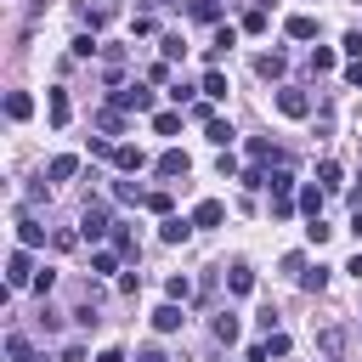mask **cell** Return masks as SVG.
Masks as SVG:
<instances>
[{
	"label": "cell",
	"mask_w": 362,
	"mask_h": 362,
	"mask_svg": "<svg viewBox=\"0 0 362 362\" xmlns=\"http://www.w3.org/2000/svg\"><path fill=\"white\" fill-rule=\"evenodd\" d=\"M79 238H113V215H107V204H85V215H79Z\"/></svg>",
	"instance_id": "cell-1"
},
{
	"label": "cell",
	"mask_w": 362,
	"mask_h": 362,
	"mask_svg": "<svg viewBox=\"0 0 362 362\" xmlns=\"http://www.w3.org/2000/svg\"><path fill=\"white\" fill-rule=\"evenodd\" d=\"M107 107H119V113H147V107H153V90H147V85H124V90L107 96Z\"/></svg>",
	"instance_id": "cell-2"
},
{
	"label": "cell",
	"mask_w": 362,
	"mask_h": 362,
	"mask_svg": "<svg viewBox=\"0 0 362 362\" xmlns=\"http://www.w3.org/2000/svg\"><path fill=\"white\" fill-rule=\"evenodd\" d=\"M34 260H28V249H11V260H6V283L11 288H34Z\"/></svg>",
	"instance_id": "cell-3"
},
{
	"label": "cell",
	"mask_w": 362,
	"mask_h": 362,
	"mask_svg": "<svg viewBox=\"0 0 362 362\" xmlns=\"http://www.w3.org/2000/svg\"><path fill=\"white\" fill-rule=\"evenodd\" d=\"M153 170H158L164 181H187V175H192V158H187L181 147H170V153H158V164H153Z\"/></svg>",
	"instance_id": "cell-4"
},
{
	"label": "cell",
	"mask_w": 362,
	"mask_h": 362,
	"mask_svg": "<svg viewBox=\"0 0 362 362\" xmlns=\"http://www.w3.org/2000/svg\"><path fill=\"white\" fill-rule=\"evenodd\" d=\"M277 107H283L288 119H305V113H311V96L294 90V85H283V90H277Z\"/></svg>",
	"instance_id": "cell-5"
},
{
	"label": "cell",
	"mask_w": 362,
	"mask_h": 362,
	"mask_svg": "<svg viewBox=\"0 0 362 362\" xmlns=\"http://www.w3.org/2000/svg\"><path fill=\"white\" fill-rule=\"evenodd\" d=\"M45 119H51L57 130L74 119V102H68V90H45Z\"/></svg>",
	"instance_id": "cell-6"
},
{
	"label": "cell",
	"mask_w": 362,
	"mask_h": 362,
	"mask_svg": "<svg viewBox=\"0 0 362 362\" xmlns=\"http://www.w3.org/2000/svg\"><path fill=\"white\" fill-rule=\"evenodd\" d=\"M255 74H260V79H283V74H288V57H283V51H260V57H255Z\"/></svg>",
	"instance_id": "cell-7"
},
{
	"label": "cell",
	"mask_w": 362,
	"mask_h": 362,
	"mask_svg": "<svg viewBox=\"0 0 362 362\" xmlns=\"http://www.w3.org/2000/svg\"><path fill=\"white\" fill-rule=\"evenodd\" d=\"M113 164H119V170H124V175H136V170H141V164H147V153H141V147H136V141H119V147H113Z\"/></svg>",
	"instance_id": "cell-8"
},
{
	"label": "cell",
	"mask_w": 362,
	"mask_h": 362,
	"mask_svg": "<svg viewBox=\"0 0 362 362\" xmlns=\"http://www.w3.org/2000/svg\"><path fill=\"white\" fill-rule=\"evenodd\" d=\"M45 243V226L34 215H17V249H40Z\"/></svg>",
	"instance_id": "cell-9"
},
{
	"label": "cell",
	"mask_w": 362,
	"mask_h": 362,
	"mask_svg": "<svg viewBox=\"0 0 362 362\" xmlns=\"http://www.w3.org/2000/svg\"><path fill=\"white\" fill-rule=\"evenodd\" d=\"M221 221H226V204H221V198H204V204L192 209V226H221Z\"/></svg>",
	"instance_id": "cell-10"
},
{
	"label": "cell",
	"mask_w": 362,
	"mask_h": 362,
	"mask_svg": "<svg viewBox=\"0 0 362 362\" xmlns=\"http://www.w3.org/2000/svg\"><path fill=\"white\" fill-rule=\"evenodd\" d=\"M181 322H187V317H181V305H175V300H164V305L153 311V328H158V334H175Z\"/></svg>",
	"instance_id": "cell-11"
},
{
	"label": "cell",
	"mask_w": 362,
	"mask_h": 362,
	"mask_svg": "<svg viewBox=\"0 0 362 362\" xmlns=\"http://www.w3.org/2000/svg\"><path fill=\"white\" fill-rule=\"evenodd\" d=\"M113 17H119V6H113V0H96V6H85V23H90V34H96V28H107Z\"/></svg>",
	"instance_id": "cell-12"
},
{
	"label": "cell",
	"mask_w": 362,
	"mask_h": 362,
	"mask_svg": "<svg viewBox=\"0 0 362 362\" xmlns=\"http://www.w3.org/2000/svg\"><path fill=\"white\" fill-rule=\"evenodd\" d=\"M317 187H322V192H339V187H345V170H339L334 158H322V164H317Z\"/></svg>",
	"instance_id": "cell-13"
},
{
	"label": "cell",
	"mask_w": 362,
	"mask_h": 362,
	"mask_svg": "<svg viewBox=\"0 0 362 362\" xmlns=\"http://www.w3.org/2000/svg\"><path fill=\"white\" fill-rule=\"evenodd\" d=\"M283 28H288V40H317V28H322V23H317V17H305V11H300V17H288V23H283Z\"/></svg>",
	"instance_id": "cell-14"
},
{
	"label": "cell",
	"mask_w": 362,
	"mask_h": 362,
	"mask_svg": "<svg viewBox=\"0 0 362 362\" xmlns=\"http://www.w3.org/2000/svg\"><path fill=\"white\" fill-rule=\"evenodd\" d=\"M198 90H204V96H209V102H226V90H232V85H226V74H221V68H209V74H204V85H198Z\"/></svg>",
	"instance_id": "cell-15"
},
{
	"label": "cell",
	"mask_w": 362,
	"mask_h": 362,
	"mask_svg": "<svg viewBox=\"0 0 362 362\" xmlns=\"http://www.w3.org/2000/svg\"><path fill=\"white\" fill-rule=\"evenodd\" d=\"M28 113H34V96H28V90H11V96H6V119H17V124H23Z\"/></svg>",
	"instance_id": "cell-16"
},
{
	"label": "cell",
	"mask_w": 362,
	"mask_h": 362,
	"mask_svg": "<svg viewBox=\"0 0 362 362\" xmlns=\"http://www.w3.org/2000/svg\"><path fill=\"white\" fill-rule=\"evenodd\" d=\"M272 158H277V164H283V153H277V147H272V141H266V136H255V141H249V164H255V170H260V164H272Z\"/></svg>",
	"instance_id": "cell-17"
},
{
	"label": "cell",
	"mask_w": 362,
	"mask_h": 362,
	"mask_svg": "<svg viewBox=\"0 0 362 362\" xmlns=\"http://www.w3.org/2000/svg\"><path fill=\"white\" fill-rule=\"evenodd\" d=\"M158 232H164V243H187V238H192V221H181V215H164V226H158Z\"/></svg>",
	"instance_id": "cell-18"
},
{
	"label": "cell",
	"mask_w": 362,
	"mask_h": 362,
	"mask_svg": "<svg viewBox=\"0 0 362 362\" xmlns=\"http://www.w3.org/2000/svg\"><path fill=\"white\" fill-rule=\"evenodd\" d=\"M317 351H322V356L334 362V356L345 351V328H322V334H317Z\"/></svg>",
	"instance_id": "cell-19"
},
{
	"label": "cell",
	"mask_w": 362,
	"mask_h": 362,
	"mask_svg": "<svg viewBox=\"0 0 362 362\" xmlns=\"http://www.w3.org/2000/svg\"><path fill=\"white\" fill-rule=\"evenodd\" d=\"M6 356H11V362H45V356H40V351H34L23 334H11V339H6Z\"/></svg>",
	"instance_id": "cell-20"
},
{
	"label": "cell",
	"mask_w": 362,
	"mask_h": 362,
	"mask_svg": "<svg viewBox=\"0 0 362 362\" xmlns=\"http://www.w3.org/2000/svg\"><path fill=\"white\" fill-rule=\"evenodd\" d=\"M45 175H51V181H68V175H79V158H74V153H57Z\"/></svg>",
	"instance_id": "cell-21"
},
{
	"label": "cell",
	"mask_w": 362,
	"mask_h": 362,
	"mask_svg": "<svg viewBox=\"0 0 362 362\" xmlns=\"http://www.w3.org/2000/svg\"><path fill=\"white\" fill-rule=\"evenodd\" d=\"M226 288H232V294H249V288H255V272H249V266L238 260V266L226 272Z\"/></svg>",
	"instance_id": "cell-22"
},
{
	"label": "cell",
	"mask_w": 362,
	"mask_h": 362,
	"mask_svg": "<svg viewBox=\"0 0 362 362\" xmlns=\"http://www.w3.org/2000/svg\"><path fill=\"white\" fill-rule=\"evenodd\" d=\"M192 23H221V0H192Z\"/></svg>",
	"instance_id": "cell-23"
},
{
	"label": "cell",
	"mask_w": 362,
	"mask_h": 362,
	"mask_svg": "<svg viewBox=\"0 0 362 362\" xmlns=\"http://www.w3.org/2000/svg\"><path fill=\"white\" fill-rule=\"evenodd\" d=\"M294 204H300V209L317 221V215H322V187H300V198H294Z\"/></svg>",
	"instance_id": "cell-24"
},
{
	"label": "cell",
	"mask_w": 362,
	"mask_h": 362,
	"mask_svg": "<svg viewBox=\"0 0 362 362\" xmlns=\"http://www.w3.org/2000/svg\"><path fill=\"white\" fill-rule=\"evenodd\" d=\"M215 339H221V345H238V317H232V311L215 317Z\"/></svg>",
	"instance_id": "cell-25"
},
{
	"label": "cell",
	"mask_w": 362,
	"mask_h": 362,
	"mask_svg": "<svg viewBox=\"0 0 362 362\" xmlns=\"http://www.w3.org/2000/svg\"><path fill=\"white\" fill-rule=\"evenodd\" d=\"M96 130L119 136V130H124V113H119V107H102V113H96Z\"/></svg>",
	"instance_id": "cell-26"
},
{
	"label": "cell",
	"mask_w": 362,
	"mask_h": 362,
	"mask_svg": "<svg viewBox=\"0 0 362 362\" xmlns=\"http://www.w3.org/2000/svg\"><path fill=\"white\" fill-rule=\"evenodd\" d=\"M181 124H187V113H153V130H158V136H175Z\"/></svg>",
	"instance_id": "cell-27"
},
{
	"label": "cell",
	"mask_w": 362,
	"mask_h": 362,
	"mask_svg": "<svg viewBox=\"0 0 362 362\" xmlns=\"http://www.w3.org/2000/svg\"><path fill=\"white\" fill-rule=\"evenodd\" d=\"M204 136H209L215 147H232V124H226V119H209V124H204Z\"/></svg>",
	"instance_id": "cell-28"
},
{
	"label": "cell",
	"mask_w": 362,
	"mask_h": 362,
	"mask_svg": "<svg viewBox=\"0 0 362 362\" xmlns=\"http://www.w3.org/2000/svg\"><path fill=\"white\" fill-rule=\"evenodd\" d=\"M266 187H272V198H294V175H288V170L266 175Z\"/></svg>",
	"instance_id": "cell-29"
},
{
	"label": "cell",
	"mask_w": 362,
	"mask_h": 362,
	"mask_svg": "<svg viewBox=\"0 0 362 362\" xmlns=\"http://www.w3.org/2000/svg\"><path fill=\"white\" fill-rule=\"evenodd\" d=\"M243 34H266V6H255V11H243V23H238Z\"/></svg>",
	"instance_id": "cell-30"
},
{
	"label": "cell",
	"mask_w": 362,
	"mask_h": 362,
	"mask_svg": "<svg viewBox=\"0 0 362 362\" xmlns=\"http://www.w3.org/2000/svg\"><path fill=\"white\" fill-rule=\"evenodd\" d=\"M113 198H124V204H147V192H141L136 181H113Z\"/></svg>",
	"instance_id": "cell-31"
},
{
	"label": "cell",
	"mask_w": 362,
	"mask_h": 362,
	"mask_svg": "<svg viewBox=\"0 0 362 362\" xmlns=\"http://www.w3.org/2000/svg\"><path fill=\"white\" fill-rule=\"evenodd\" d=\"M90 272H119V249H96L90 255Z\"/></svg>",
	"instance_id": "cell-32"
},
{
	"label": "cell",
	"mask_w": 362,
	"mask_h": 362,
	"mask_svg": "<svg viewBox=\"0 0 362 362\" xmlns=\"http://www.w3.org/2000/svg\"><path fill=\"white\" fill-rule=\"evenodd\" d=\"M300 288H305V294H322V288H328V272H322V266H317V272H300Z\"/></svg>",
	"instance_id": "cell-33"
},
{
	"label": "cell",
	"mask_w": 362,
	"mask_h": 362,
	"mask_svg": "<svg viewBox=\"0 0 362 362\" xmlns=\"http://www.w3.org/2000/svg\"><path fill=\"white\" fill-rule=\"evenodd\" d=\"M339 51H345L351 62H362V28H345V40H339Z\"/></svg>",
	"instance_id": "cell-34"
},
{
	"label": "cell",
	"mask_w": 362,
	"mask_h": 362,
	"mask_svg": "<svg viewBox=\"0 0 362 362\" xmlns=\"http://www.w3.org/2000/svg\"><path fill=\"white\" fill-rule=\"evenodd\" d=\"M311 74H334V51H328V45L311 51Z\"/></svg>",
	"instance_id": "cell-35"
},
{
	"label": "cell",
	"mask_w": 362,
	"mask_h": 362,
	"mask_svg": "<svg viewBox=\"0 0 362 362\" xmlns=\"http://www.w3.org/2000/svg\"><path fill=\"white\" fill-rule=\"evenodd\" d=\"M305 238H311V243H317V249H322V243H328V238H334V226H328V221H322V215H317V221H311V226H305Z\"/></svg>",
	"instance_id": "cell-36"
},
{
	"label": "cell",
	"mask_w": 362,
	"mask_h": 362,
	"mask_svg": "<svg viewBox=\"0 0 362 362\" xmlns=\"http://www.w3.org/2000/svg\"><path fill=\"white\" fill-rule=\"evenodd\" d=\"M164 294H170V300H175V305H181V300H187V294H192V283H187V277H181V272H175V277H170V283H164Z\"/></svg>",
	"instance_id": "cell-37"
},
{
	"label": "cell",
	"mask_w": 362,
	"mask_h": 362,
	"mask_svg": "<svg viewBox=\"0 0 362 362\" xmlns=\"http://www.w3.org/2000/svg\"><path fill=\"white\" fill-rule=\"evenodd\" d=\"M266 356H288V334H283V328L266 334Z\"/></svg>",
	"instance_id": "cell-38"
},
{
	"label": "cell",
	"mask_w": 362,
	"mask_h": 362,
	"mask_svg": "<svg viewBox=\"0 0 362 362\" xmlns=\"http://www.w3.org/2000/svg\"><path fill=\"white\" fill-rule=\"evenodd\" d=\"M181 51H187V40H181V34H164V62H175Z\"/></svg>",
	"instance_id": "cell-39"
},
{
	"label": "cell",
	"mask_w": 362,
	"mask_h": 362,
	"mask_svg": "<svg viewBox=\"0 0 362 362\" xmlns=\"http://www.w3.org/2000/svg\"><path fill=\"white\" fill-rule=\"evenodd\" d=\"M74 57H96V34H79L74 40Z\"/></svg>",
	"instance_id": "cell-40"
},
{
	"label": "cell",
	"mask_w": 362,
	"mask_h": 362,
	"mask_svg": "<svg viewBox=\"0 0 362 362\" xmlns=\"http://www.w3.org/2000/svg\"><path fill=\"white\" fill-rule=\"evenodd\" d=\"M147 209L153 215H170V192H147Z\"/></svg>",
	"instance_id": "cell-41"
},
{
	"label": "cell",
	"mask_w": 362,
	"mask_h": 362,
	"mask_svg": "<svg viewBox=\"0 0 362 362\" xmlns=\"http://www.w3.org/2000/svg\"><path fill=\"white\" fill-rule=\"evenodd\" d=\"M294 215V198H272V221H288Z\"/></svg>",
	"instance_id": "cell-42"
},
{
	"label": "cell",
	"mask_w": 362,
	"mask_h": 362,
	"mask_svg": "<svg viewBox=\"0 0 362 362\" xmlns=\"http://www.w3.org/2000/svg\"><path fill=\"white\" fill-rule=\"evenodd\" d=\"M136 362H170V356H164L158 345H141V351H136Z\"/></svg>",
	"instance_id": "cell-43"
},
{
	"label": "cell",
	"mask_w": 362,
	"mask_h": 362,
	"mask_svg": "<svg viewBox=\"0 0 362 362\" xmlns=\"http://www.w3.org/2000/svg\"><path fill=\"white\" fill-rule=\"evenodd\" d=\"M62 362H85V345H62Z\"/></svg>",
	"instance_id": "cell-44"
},
{
	"label": "cell",
	"mask_w": 362,
	"mask_h": 362,
	"mask_svg": "<svg viewBox=\"0 0 362 362\" xmlns=\"http://www.w3.org/2000/svg\"><path fill=\"white\" fill-rule=\"evenodd\" d=\"M96 362H124V351H119V345H107V351H102Z\"/></svg>",
	"instance_id": "cell-45"
},
{
	"label": "cell",
	"mask_w": 362,
	"mask_h": 362,
	"mask_svg": "<svg viewBox=\"0 0 362 362\" xmlns=\"http://www.w3.org/2000/svg\"><path fill=\"white\" fill-rule=\"evenodd\" d=\"M345 272H351V277H362V255H351V260H345Z\"/></svg>",
	"instance_id": "cell-46"
},
{
	"label": "cell",
	"mask_w": 362,
	"mask_h": 362,
	"mask_svg": "<svg viewBox=\"0 0 362 362\" xmlns=\"http://www.w3.org/2000/svg\"><path fill=\"white\" fill-rule=\"evenodd\" d=\"M351 232H356V238H362V209H356V215H351Z\"/></svg>",
	"instance_id": "cell-47"
},
{
	"label": "cell",
	"mask_w": 362,
	"mask_h": 362,
	"mask_svg": "<svg viewBox=\"0 0 362 362\" xmlns=\"http://www.w3.org/2000/svg\"><path fill=\"white\" fill-rule=\"evenodd\" d=\"M147 6H170V0H147Z\"/></svg>",
	"instance_id": "cell-48"
},
{
	"label": "cell",
	"mask_w": 362,
	"mask_h": 362,
	"mask_svg": "<svg viewBox=\"0 0 362 362\" xmlns=\"http://www.w3.org/2000/svg\"><path fill=\"white\" fill-rule=\"evenodd\" d=\"M356 6H362V0H356Z\"/></svg>",
	"instance_id": "cell-49"
}]
</instances>
